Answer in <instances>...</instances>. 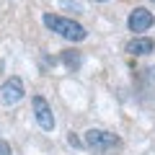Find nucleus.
Listing matches in <instances>:
<instances>
[{
    "label": "nucleus",
    "mask_w": 155,
    "mask_h": 155,
    "mask_svg": "<svg viewBox=\"0 0 155 155\" xmlns=\"http://www.w3.org/2000/svg\"><path fill=\"white\" fill-rule=\"evenodd\" d=\"M96 3H106V0H96Z\"/></svg>",
    "instance_id": "1a4fd4ad"
},
{
    "label": "nucleus",
    "mask_w": 155,
    "mask_h": 155,
    "mask_svg": "<svg viewBox=\"0 0 155 155\" xmlns=\"http://www.w3.org/2000/svg\"><path fill=\"white\" fill-rule=\"evenodd\" d=\"M153 49H155V41L150 36H137V39H132V41L124 44V52H129V54H134V57L150 54Z\"/></svg>",
    "instance_id": "423d86ee"
},
{
    "label": "nucleus",
    "mask_w": 155,
    "mask_h": 155,
    "mask_svg": "<svg viewBox=\"0 0 155 155\" xmlns=\"http://www.w3.org/2000/svg\"><path fill=\"white\" fill-rule=\"evenodd\" d=\"M85 145H88L93 153H109V150L119 147L122 140L111 132H104V129H88L85 132Z\"/></svg>",
    "instance_id": "f03ea898"
},
{
    "label": "nucleus",
    "mask_w": 155,
    "mask_h": 155,
    "mask_svg": "<svg viewBox=\"0 0 155 155\" xmlns=\"http://www.w3.org/2000/svg\"><path fill=\"white\" fill-rule=\"evenodd\" d=\"M44 26L49 28V31H54L57 36L67 39V41H83V39L88 36V31H85L78 21L65 18V16H57V13H47L44 16Z\"/></svg>",
    "instance_id": "f257e3e1"
},
{
    "label": "nucleus",
    "mask_w": 155,
    "mask_h": 155,
    "mask_svg": "<svg viewBox=\"0 0 155 155\" xmlns=\"http://www.w3.org/2000/svg\"><path fill=\"white\" fill-rule=\"evenodd\" d=\"M153 3H155V0H153Z\"/></svg>",
    "instance_id": "9d476101"
},
{
    "label": "nucleus",
    "mask_w": 155,
    "mask_h": 155,
    "mask_svg": "<svg viewBox=\"0 0 155 155\" xmlns=\"http://www.w3.org/2000/svg\"><path fill=\"white\" fill-rule=\"evenodd\" d=\"M62 62H65V65L75 72L78 67H80V54H78L75 49H65V52H62Z\"/></svg>",
    "instance_id": "0eeeda50"
},
{
    "label": "nucleus",
    "mask_w": 155,
    "mask_h": 155,
    "mask_svg": "<svg viewBox=\"0 0 155 155\" xmlns=\"http://www.w3.org/2000/svg\"><path fill=\"white\" fill-rule=\"evenodd\" d=\"M153 23H155V18H153V13H150L147 8H134V11L129 13V18H127V28H129L132 34H145V31H150Z\"/></svg>",
    "instance_id": "20e7f679"
},
{
    "label": "nucleus",
    "mask_w": 155,
    "mask_h": 155,
    "mask_svg": "<svg viewBox=\"0 0 155 155\" xmlns=\"http://www.w3.org/2000/svg\"><path fill=\"white\" fill-rule=\"evenodd\" d=\"M23 98V83H21V78H8L5 83L0 85V101L5 106H13V104H18V101Z\"/></svg>",
    "instance_id": "39448f33"
},
{
    "label": "nucleus",
    "mask_w": 155,
    "mask_h": 155,
    "mask_svg": "<svg viewBox=\"0 0 155 155\" xmlns=\"http://www.w3.org/2000/svg\"><path fill=\"white\" fill-rule=\"evenodd\" d=\"M31 109H34V119H36V124L44 129V132H52V129H54V116H52L49 101H47L44 96H34Z\"/></svg>",
    "instance_id": "7ed1b4c3"
},
{
    "label": "nucleus",
    "mask_w": 155,
    "mask_h": 155,
    "mask_svg": "<svg viewBox=\"0 0 155 155\" xmlns=\"http://www.w3.org/2000/svg\"><path fill=\"white\" fill-rule=\"evenodd\" d=\"M0 155H13L11 153V145H8L5 140H0Z\"/></svg>",
    "instance_id": "6e6552de"
}]
</instances>
